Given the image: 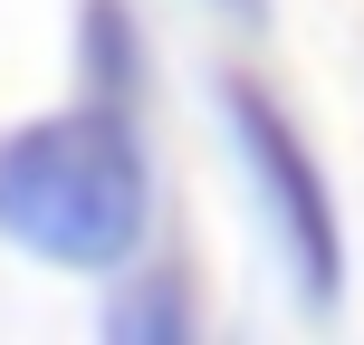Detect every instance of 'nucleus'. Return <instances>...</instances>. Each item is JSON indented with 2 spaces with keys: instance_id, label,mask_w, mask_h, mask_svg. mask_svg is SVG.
Returning a JSON list of instances; mask_svg holds the SVG:
<instances>
[{
  "instance_id": "4",
  "label": "nucleus",
  "mask_w": 364,
  "mask_h": 345,
  "mask_svg": "<svg viewBox=\"0 0 364 345\" xmlns=\"http://www.w3.org/2000/svg\"><path fill=\"white\" fill-rule=\"evenodd\" d=\"M220 19H230V29H269V0H211Z\"/></svg>"
},
{
  "instance_id": "2",
  "label": "nucleus",
  "mask_w": 364,
  "mask_h": 345,
  "mask_svg": "<svg viewBox=\"0 0 364 345\" xmlns=\"http://www.w3.org/2000/svg\"><path fill=\"white\" fill-rule=\"evenodd\" d=\"M220 115H230L240 173H250L259 211H269V240L288 259L297 297L307 307H336V288H346V211H336V182L316 164V144L297 134V115L259 77H220Z\"/></svg>"
},
{
  "instance_id": "1",
  "label": "nucleus",
  "mask_w": 364,
  "mask_h": 345,
  "mask_svg": "<svg viewBox=\"0 0 364 345\" xmlns=\"http://www.w3.org/2000/svg\"><path fill=\"white\" fill-rule=\"evenodd\" d=\"M154 221L144 134L115 106H58L0 134V240L48 269H134Z\"/></svg>"
},
{
  "instance_id": "3",
  "label": "nucleus",
  "mask_w": 364,
  "mask_h": 345,
  "mask_svg": "<svg viewBox=\"0 0 364 345\" xmlns=\"http://www.w3.org/2000/svg\"><path fill=\"white\" fill-rule=\"evenodd\" d=\"M115 336H182V297H173V288L125 297V307H115Z\"/></svg>"
}]
</instances>
